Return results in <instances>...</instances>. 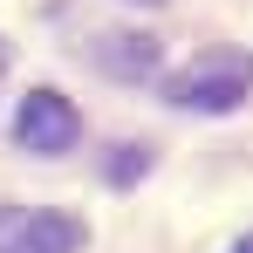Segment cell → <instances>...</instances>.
Masks as SVG:
<instances>
[{
  "mask_svg": "<svg viewBox=\"0 0 253 253\" xmlns=\"http://www.w3.org/2000/svg\"><path fill=\"white\" fill-rule=\"evenodd\" d=\"M165 96L178 103V110L226 117V110H240V103L253 96V55L247 48H206V55H192V62L165 83Z\"/></svg>",
  "mask_w": 253,
  "mask_h": 253,
  "instance_id": "1",
  "label": "cell"
},
{
  "mask_svg": "<svg viewBox=\"0 0 253 253\" xmlns=\"http://www.w3.org/2000/svg\"><path fill=\"white\" fill-rule=\"evenodd\" d=\"M14 137H21V151L62 158V151L83 137V117H76V103H69L62 89H28L21 110H14Z\"/></svg>",
  "mask_w": 253,
  "mask_h": 253,
  "instance_id": "2",
  "label": "cell"
},
{
  "mask_svg": "<svg viewBox=\"0 0 253 253\" xmlns=\"http://www.w3.org/2000/svg\"><path fill=\"white\" fill-rule=\"evenodd\" d=\"M96 62H103L110 76H124V83H144V76L158 69V42H151V35H103Z\"/></svg>",
  "mask_w": 253,
  "mask_h": 253,
  "instance_id": "4",
  "label": "cell"
},
{
  "mask_svg": "<svg viewBox=\"0 0 253 253\" xmlns=\"http://www.w3.org/2000/svg\"><path fill=\"white\" fill-rule=\"evenodd\" d=\"M0 253H83V219L42 206H0Z\"/></svg>",
  "mask_w": 253,
  "mask_h": 253,
  "instance_id": "3",
  "label": "cell"
},
{
  "mask_svg": "<svg viewBox=\"0 0 253 253\" xmlns=\"http://www.w3.org/2000/svg\"><path fill=\"white\" fill-rule=\"evenodd\" d=\"M0 69H7V48H0Z\"/></svg>",
  "mask_w": 253,
  "mask_h": 253,
  "instance_id": "8",
  "label": "cell"
},
{
  "mask_svg": "<svg viewBox=\"0 0 253 253\" xmlns=\"http://www.w3.org/2000/svg\"><path fill=\"white\" fill-rule=\"evenodd\" d=\"M233 253H253V233H247V240H240V247H233Z\"/></svg>",
  "mask_w": 253,
  "mask_h": 253,
  "instance_id": "6",
  "label": "cell"
},
{
  "mask_svg": "<svg viewBox=\"0 0 253 253\" xmlns=\"http://www.w3.org/2000/svg\"><path fill=\"white\" fill-rule=\"evenodd\" d=\"M144 171H151V151H144V144H117L110 178H117V185H130V178H144Z\"/></svg>",
  "mask_w": 253,
  "mask_h": 253,
  "instance_id": "5",
  "label": "cell"
},
{
  "mask_svg": "<svg viewBox=\"0 0 253 253\" xmlns=\"http://www.w3.org/2000/svg\"><path fill=\"white\" fill-rule=\"evenodd\" d=\"M137 7H158V0H137Z\"/></svg>",
  "mask_w": 253,
  "mask_h": 253,
  "instance_id": "7",
  "label": "cell"
}]
</instances>
